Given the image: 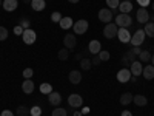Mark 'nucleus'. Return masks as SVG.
Here are the masks:
<instances>
[{
    "instance_id": "16",
    "label": "nucleus",
    "mask_w": 154,
    "mask_h": 116,
    "mask_svg": "<svg viewBox=\"0 0 154 116\" xmlns=\"http://www.w3.org/2000/svg\"><path fill=\"white\" fill-rule=\"evenodd\" d=\"M17 5H19V0H3V9L8 12L17 9Z\"/></svg>"
},
{
    "instance_id": "44",
    "label": "nucleus",
    "mask_w": 154,
    "mask_h": 116,
    "mask_svg": "<svg viewBox=\"0 0 154 116\" xmlns=\"http://www.w3.org/2000/svg\"><path fill=\"white\" fill-rule=\"evenodd\" d=\"M0 116H14V113H12L11 110H3L2 113H0Z\"/></svg>"
},
{
    "instance_id": "3",
    "label": "nucleus",
    "mask_w": 154,
    "mask_h": 116,
    "mask_svg": "<svg viewBox=\"0 0 154 116\" xmlns=\"http://www.w3.org/2000/svg\"><path fill=\"white\" fill-rule=\"evenodd\" d=\"M145 31L143 30H137L134 34H131V40H130V44L133 45V47H140L143 44V40H145Z\"/></svg>"
},
{
    "instance_id": "24",
    "label": "nucleus",
    "mask_w": 154,
    "mask_h": 116,
    "mask_svg": "<svg viewBox=\"0 0 154 116\" xmlns=\"http://www.w3.org/2000/svg\"><path fill=\"white\" fill-rule=\"evenodd\" d=\"M143 31H145V34H146V36L154 37V23H152V22H146V23H145Z\"/></svg>"
},
{
    "instance_id": "43",
    "label": "nucleus",
    "mask_w": 154,
    "mask_h": 116,
    "mask_svg": "<svg viewBox=\"0 0 154 116\" xmlns=\"http://www.w3.org/2000/svg\"><path fill=\"white\" fill-rule=\"evenodd\" d=\"M131 51H133V53H134L136 56H139L140 53H142V50H140V47H133V48H131Z\"/></svg>"
},
{
    "instance_id": "6",
    "label": "nucleus",
    "mask_w": 154,
    "mask_h": 116,
    "mask_svg": "<svg viewBox=\"0 0 154 116\" xmlns=\"http://www.w3.org/2000/svg\"><path fill=\"white\" fill-rule=\"evenodd\" d=\"M22 39H23V42L26 44V45H32V44L35 42V39H37V34H35L34 30L29 28V30H25V31H23Z\"/></svg>"
},
{
    "instance_id": "33",
    "label": "nucleus",
    "mask_w": 154,
    "mask_h": 116,
    "mask_svg": "<svg viewBox=\"0 0 154 116\" xmlns=\"http://www.w3.org/2000/svg\"><path fill=\"white\" fill-rule=\"evenodd\" d=\"M62 20V14L59 11H56V12H53V14H51V22H54V23H59Z\"/></svg>"
},
{
    "instance_id": "48",
    "label": "nucleus",
    "mask_w": 154,
    "mask_h": 116,
    "mask_svg": "<svg viewBox=\"0 0 154 116\" xmlns=\"http://www.w3.org/2000/svg\"><path fill=\"white\" fill-rule=\"evenodd\" d=\"M72 116H82V111H74Z\"/></svg>"
},
{
    "instance_id": "4",
    "label": "nucleus",
    "mask_w": 154,
    "mask_h": 116,
    "mask_svg": "<svg viewBox=\"0 0 154 116\" xmlns=\"http://www.w3.org/2000/svg\"><path fill=\"white\" fill-rule=\"evenodd\" d=\"M117 31H119V27L116 23H106L105 25V28H103V36L106 39H114V37H117Z\"/></svg>"
},
{
    "instance_id": "31",
    "label": "nucleus",
    "mask_w": 154,
    "mask_h": 116,
    "mask_svg": "<svg viewBox=\"0 0 154 116\" xmlns=\"http://www.w3.org/2000/svg\"><path fill=\"white\" fill-rule=\"evenodd\" d=\"M29 114L31 116H40L42 114V108L38 107V105H34L32 108H29Z\"/></svg>"
},
{
    "instance_id": "21",
    "label": "nucleus",
    "mask_w": 154,
    "mask_h": 116,
    "mask_svg": "<svg viewBox=\"0 0 154 116\" xmlns=\"http://www.w3.org/2000/svg\"><path fill=\"white\" fill-rule=\"evenodd\" d=\"M119 9H120V12H123V14H130L131 9H133V3L123 0V2H120V5H119Z\"/></svg>"
},
{
    "instance_id": "42",
    "label": "nucleus",
    "mask_w": 154,
    "mask_h": 116,
    "mask_svg": "<svg viewBox=\"0 0 154 116\" xmlns=\"http://www.w3.org/2000/svg\"><path fill=\"white\" fill-rule=\"evenodd\" d=\"M100 62H102V60H100V57H99V56H94V57L91 59V63H93V65H99Z\"/></svg>"
},
{
    "instance_id": "54",
    "label": "nucleus",
    "mask_w": 154,
    "mask_h": 116,
    "mask_svg": "<svg viewBox=\"0 0 154 116\" xmlns=\"http://www.w3.org/2000/svg\"><path fill=\"white\" fill-rule=\"evenodd\" d=\"M152 23H154V17H152Z\"/></svg>"
},
{
    "instance_id": "51",
    "label": "nucleus",
    "mask_w": 154,
    "mask_h": 116,
    "mask_svg": "<svg viewBox=\"0 0 154 116\" xmlns=\"http://www.w3.org/2000/svg\"><path fill=\"white\" fill-rule=\"evenodd\" d=\"M151 62H152V65H154V54L151 56Z\"/></svg>"
},
{
    "instance_id": "22",
    "label": "nucleus",
    "mask_w": 154,
    "mask_h": 116,
    "mask_svg": "<svg viewBox=\"0 0 154 116\" xmlns=\"http://www.w3.org/2000/svg\"><path fill=\"white\" fill-rule=\"evenodd\" d=\"M59 25H60V28H63V30H69L72 25H74V22H72L71 17H62V20L59 22Z\"/></svg>"
},
{
    "instance_id": "36",
    "label": "nucleus",
    "mask_w": 154,
    "mask_h": 116,
    "mask_svg": "<svg viewBox=\"0 0 154 116\" xmlns=\"http://www.w3.org/2000/svg\"><path fill=\"white\" fill-rule=\"evenodd\" d=\"M8 39V30L5 27H0V40H6Z\"/></svg>"
},
{
    "instance_id": "53",
    "label": "nucleus",
    "mask_w": 154,
    "mask_h": 116,
    "mask_svg": "<svg viewBox=\"0 0 154 116\" xmlns=\"http://www.w3.org/2000/svg\"><path fill=\"white\" fill-rule=\"evenodd\" d=\"M125 2H131V0H125Z\"/></svg>"
},
{
    "instance_id": "17",
    "label": "nucleus",
    "mask_w": 154,
    "mask_h": 116,
    "mask_svg": "<svg viewBox=\"0 0 154 116\" xmlns=\"http://www.w3.org/2000/svg\"><path fill=\"white\" fill-rule=\"evenodd\" d=\"M22 90H23V93H26V95H31L34 92V82L31 79H25L23 84H22Z\"/></svg>"
},
{
    "instance_id": "45",
    "label": "nucleus",
    "mask_w": 154,
    "mask_h": 116,
    "mask_svg": "<svg viewBox=\"0 0 154 116\" xmlns=\"http://www.w3.org/2000/svg\"><path fill=\"white\" fill-rule=\"evenodd\" d=\"M122 116H133V113L128 111V110H125V111H122Z\"/></svg>"
},
{
    "instance_id": "34",
    "label": "nucleus",
    "mask_w": 154,
    "mask_h": 116,
    "mask_svg": "<svg viewBox=\"0 0 154 116\" xmlns=\"http://www.w3.org/2000/svg\"><path fill=\"white\" fill-rule=\"evenodd\" d=\"M19 25H20L23 30H29L31 22H29V19H25V17H23V19H20V23H19Z\"/></svg>"
},
{
    "instance_id": "15",
    "label": "nucleus",
    "mask_w": 154,
    "mask_h": 116,
    "mask_svg": "<svg viewBox=\"0 0 154 116\" xmlns=\"http://www.w3.org/2000/svg\"><path fill=\"white\" fill-rule=\"evenodd\" d=\"M88 51L91 54H99L102 51V47H100V42L99 40H91L88 44Z\"/></svg>"
},
{
    "instance_id": "10",
    "label": "nucleus",
    "mask_w": 154,
    "mask_h": 116,
    "mask_svg": "<svg viewBox=\"0 0 154 116\" xmlns=\"http://www.w3.org/2000/svg\"><path fill=\"white\" fill-rule=\"evenodd\" d=\"M63 45H65V48H68V50H72V48L77 45V37H75V34H66L65 39H63Z\"/></svg>"
},
{
    "instance_id": "35",
    "label": "nucleus",
    "mask_w": 154,
    "mask_h": 116,
    "mask_svg": "<svg viewBox=\"0 0 154 116\" xmlns=\"http://www.w3.org/2000/svg\"><path fill=\"white\" fill-rule=\"evenodd\" d=\"M125 57H126L128 60H130L131 63H133V62H134V60L137 59V56H136V54L133 53V51H131V50H128V51H126V53H125Z\"/></svg>"
},
{
    "instance_id": "18",
    "label": "nucleus",
    "mask_w": 154,
    "mask_h": 116,
    "mask_svg": "<svg viewBox=\"0 0 154 116\" xmlns=\"http://www.w3.org/2000/svg\"><path fill=\"white\" fill-rule=\"evenodd\" d=\"M133 102H134L137 107H145L148 104V99L143 95H136V96H133Z\"/></svg>"
},
{
    "instance_id": "27",
    "label": "nucleus",
    "mask_w": 154,
    "mask_h": 116,
    "mask_svg": "<svg viewBox=\"0 0 154 116\" xmlns=\"http://www.w3.org/2000/svg\"><path fill=\"white\" fill-rule=\"evenodd\" d=\"M139 59H140V62H149V60H151V54H149V51H148V50H143L142 53L139 54Z\"/></svg>"
},
{
    "instance_id": "30",
    "label": "nucleus",
    "mask_w": 154,
    "mask_h": 116,
    "mask_svg": "<svg viewBox=\"0 0 154 116\" xmlns=\"http://www.w3.org/2000/svg\"><path fill=\"white\" fill-rule=\"evenodd\" d=\"M106 5H108V8L112 11H116V8H119V5H120V2L119 0H106Z\"/></svg>"
},
{
    "instance_id": "39",
    "label": "nucleus",
    "mask_w": 154,
    "mask_h": 116,
    "mask_svg": "<svg viewBox=\"0 0 154 116\" xmlns=\"http://www.w3.org/2000/svg\"><path fill=\"white\" fill-rule=\"evenodd\" d=\"M23 31H25V30L20 27V25H16V27H14V34H16V36H22Z\"/></svg>"
},
{
    "instance_id": "47",
    "label": "nucleus",
    "mask_w": 154,
    "mask_h": 116,
    "mask_svg": "<svg viewBox=\"0 0 154 116\" xmlns=\"http://www.w3.org/2000/svg\"><path fill=\"white\" fill-rule=\"evenodd\" d=\"M130 81H131V82H137V76H131Z\"/></svg>"
},
{
    "instance_id": "9",
    "label": "nucleus",
    "mask_w": 154,
    "mask_h": 116,
    "mask_svg": "<svg viewBox=\"0 0 154 116\" xmlns=\"http://www.w3.org/2000/svg\"><path fill=\"white\" fill-rule=\"evenodd\" d=\"M117 39L122 44H128L131 40V33L128 31V28H119L117 31Z\"/></svg>"
},
{
    "instance_id": "37",
    "label": "nucleus",
    "mask_w": 154,
    "mask_h": 116,
    "mask_svg": "<svg viewBox=\"0 0 154 116\" xmlns=\"http://www.w3.org/2000/svg\"><path fill=\"white\" fill-rule=\"evenodd\" d=\"M99 57H100L102 62H106V60H109V53H108V51H100Z\"/></svg>"
},
{
    "instance_id": "50",
    "label": "nucleus",
    "mask_w": 154,
    "mask_h": 116,
    "mask_svg": "<svg viewBox=\"0 0 154 116\" xmlns=\"http://www.w3.org/2000/svg\"><path fill=\"white\" fill-rule=\"evenodd\" d=\"M22 2H23V3H26V5H28V3H31V2H32V0H22Z\"/></svg>"
},
{
    "instance_id": "12",
    "label": "nucleus",
    "mask_w": 154,
    "mask_h": 116,
    "mask_svg": "<svg viewBox=\"0 0 154 116\" xmlns=\"http://www.w3.org/2000/svg\"><path fill=\"white\" fill-rule=\"evenodd\" d=\"M68 79H69V82H71L72 85L80 84V82H82V73H80V71H77V70H72V71H69Z\"/></svg>"
},
{
    "instance_id": "14",
    "label": "nucleus",
    "mask_w": 154,
    "mask_h": 116,
    "mask_svg": "<svg viewBox=\"0 0 154 116\" xmlns=\"http://www.w3.org/2000/svg\"><path fill=\"white\" fill-rule=\"evenodd\" d=\"M130 71H131L133 76H140V74H142V71H143L142 63H140L139 60H134V62L131 63V67H130Z\"/></svg>"
},
{
    "instance_id": "20",
    "label": "nucleus",
    "mask_w": 154,
    "mask_h": 116,
    "mask_svg": "<svg viewBox=\"0 0 154 116\" xmlns=\"http://www.w3.org/2000/svg\"><path fill=\"white\" fill-rule=\"evenodd\" d=\"M142 74H143L145 79H148V81L154 79V65H146V67L143 68Z\"/></svg>"
},
{
    "instance_id": "19",
    "label": "nucleus",
    "mask_w": 154,
    "mask_h": 116,
    "mask_svg": "<svg viewBox=\"0 0 154 116\" xmlns=\"http://www.w3.org/2000/svg\"><path fill=\"white\" fill-rule=\"evenodd\" d=\"M31 6H32L34 11H43L45 6H46V0H32Z\"/></svg>"
},
{
    "instance_id": "1",
    "label": "nucleus",
    "mask_w": 154,
    "mask_h": 116,
    "mask_svg": "<svg viewBox=\"0 0 154 116\" xmlns=\"http://www.w3.org/2000/svg\"><path fill=\"white\" fill-rule=\"evenodd\" d=\"M116 25H117L119 28H130L133 25V19L130 14H123V12H120V14L116 17Z\"/></svg>"
},
{
    "instance_id": "46",
    "label": "nucleus",
    "mask_w": 154,
    "mask_h": 116,
    "mask_svg": "<svg viewBox=\"0 0 154 116\" xmlns=\"http://www.w3.org/2000/svg\"><path fill=\"white\" fill-rule=\"evenodd\" d=\"M82 113H83V114L89 113V107H83V108H82Z\"/></svg>"
},
{
    "instance_id": "55",
    "label": "nucleus",
    "mask_w": 154,
    "mask_h": 116,
    "mask_svg": "<svg viewBox=\"0 0 154 116\" xmlns=\"http://www.w3.org/2000/svg\"><path fill=\"white\" fill-rule=\"evenodd\" d=\"M0 5H2V0H0Z\"/></svg>"
},
{
    "instance_id": "7",
    "label": "nucleus",
    "mask_w": 154,
    "mask_h": 116,
    "mask_svg": "<svg viewBox=\"0 0 154 116\" xmlns=\"http://www.w3.org/2000/svg\"><path fill=\"white\" fill-rule=\"evenodd\" d=\"M99 20L103 23H109L112 20V11L109 8H102L99 11Z\"/></svg>"
},
{
    "instance_id": "25",
    "label": "nucleus",
    "mask_w": 154,
    "mask_h": 116,
    "mask_svg": "<svg viewBox=\"0 0 154 116\" xmlns=\"http://www.w3.org/2000/svg\"><path fill=\"white\" fill-rule=\"evenodd\" d=\"M93 67V63H91V59H89V57H83L82 60H80V68L82 70H89V68H91Z\"/></svg>"
},
{
    "instance_id": "8",
    "label": "nucleus",
    "mask_w": 154,
    "mask_h": 116,
    "mask_svg": "<svg viewBox=\"0 0 154 116\" xmlns=\"http://www.w3.org/2000/svg\"><path fill=\"white\" fill-rule=\"evenodd\" d=\"M131 76L133 74H131L130 68H122L120 71H117V81L122 82V84H126V82H130Z\"/></svg>"
},
{
    "instance_id": "13",
    "label": "nucleus",
    "mask_w": 154,
    "mask_h": 116,
    "mask_svg": "<svg viewBox=\"0 0 154 116\" xmlns=\"http://www.w3.org/2000/svg\"><path fill=\"white\" fill-rule=\"evenodd\" d=\"M48 101H49L51 105L59 107L60 102H62V96H60V93H57V92H51V93L48 95Z\"/></svg>"
},
{
    "instance_id": "5",
    "label": "nucleus",
    "mask_w": 154,
    "mask_h": 116,
    "mask_svg": "<svg viewBox=\"0 0 154 116\" xmlns=\"http://www.w3.org/2000/svg\"><path fill=\"white\" fill-rule=\"evenodd\" d=\"M68 104H69V107H72V108H80V107L83 105V99H82L80 95L72 93V95L68 96Z\"/></svg>"
},
{
    "instance_id": "29",
    "label": "nucleus",
    "mask_w": 154,
    "mask_h": 116,
    "mask_svg": "<svg viewBox=\"0 0 154 116\" xmlns=\"http://www.w3.org/2000/svg\"><path fill=\"white\" fill-rule=\"evenodd\" d=\"M29 114V108L25 107V105H20L17 107V116H28Z\"/></svg>"
},
{
    "instance_id": "49",
    "label": "nucleus",
    "mask_w": 154,
    "mask_h": 116,
    "mask_svg": "<svg viewBox=\"0 0 154 116\" xmlns=\"http://www.w3.org/2000/svg\"><path fill=\"white\" fill-rule=\"evenodd\" d=\"M68 2H69V3H79L80 0H68Z\"/></svg>"
},
{
    "instance_id": "28",
    "label": "nucleus",
    "mask_w": 154,
    "mask_h": 116,
    "mask_svg": "<svg viewBox=\"0 0 154 116\" xmlns=\"http://www.w3.org/2000/svg\"><path fill=\"white\" fill-rule=\"evenodd\" d=\"M68 56H69V50H68V48H62L59 53H57V57H59L60 60H66Z\"/></svg>"
},
{
    "instance_id": "41",
    "label": "nucleus",
    "mask_w": 154,
    "mask_h": 116,
    "mask_svg": "<svg viewBox=\"0 0 154 116\" xmlns=\"http://www.w3.org/2000/svg\"><path fill=\"white\" fill-rule=\"evenodd\" d=\"M137 3L142 6V8H146L149 5V0H137Z\"/></svg>"
},
{
    "instance_id": "11",
    "label": "nucleus",
    "mask_w": 154,
    "mask_h": 116,
    "mask_svg": "<svg viewBox=\"0 0 154 116\" xmlns=\"http://www.w3.org/2000/svg\"><path fill=\"white\" fill-rule=\"evenodd\" d=\"M137 20H139V23H146V22H149V12H148V9L146 8H140V9H137Z\"/></svg>"
},
{
    "instance_id": "26",
    "label": "nucleus",
    "mask_w": 154,
    "mask_h": 116,
    "mask_svg": "<svg viewBox=\"0 0 154 116\" xmlns=\"http://www.w3.org/2000/svg\"><path fill=\"white\" fill-rule=\"evenodd\" d=\"M51 92H53V87H51V84H48V82L40 84V93H42V95H49Z\"/></svg>"
},
{
    "instance_id": "40",
    "label": "nucleus",
    "mask_w": 154,
    "mask_h": 116,
    "mask_svg": "<svg viewBox=\"0 0 154 116\" xmlns=\"http://www.w3.org/2000/svg\"><path fill=\"white\" fill-rule=\"evenodd\" d=\"M122 65H123V68H130V67H131V62L123 56V57H122Z\"/></svg>"
},
{
    "instance_id": "52",
    "label": "nucleus",
    "mask_w": 154,
    "mask_h": 116,
    "mask_svg": "<svg viewBox=\"0 0 154 116\" xmlns=\"http://www.w3.org/2000/svg\"><path fill=\"white\" fill-rule=\"evenodd\" d=\"M151 9H152V11H154V2H152V3H151Z\"/></svg>"
},
{
    "instance_id": "38",
    "label": "nucleus",
    "mask_w": 154,
    "mask_h": 116,
    "mask_svg": "<svg viewBox=\"0 0 154 116\" xmlns=\"http://www.w3.org/2000/svg\"><path fill=\"white\" fill-rule=\"evenodd\" d=\"M32 70L31 68H25L23 70V77H25V79H31V77H32Z\"/></svg>"
},
{
    "instance_id": "2",
    "label": "nucleus",
    "mask_w": 154,
    "mask_h": 116,
    "mask_svg": "<svg viewBox=\"0 0 154 116\" xmlns=\"http://www.w3.org/2000/svg\"><path fill=\"white\" fill-rule=\"evenodd\" d=\"M88 27H89V25H88V20H85V19L74 22V25H72L74 34H77V36H82V34H85V33L88 31Z\"/></svg>"
},
{
    "instance_id": "23",
    "label": "nucleus",
    "mask_w": 154,
    "mask_h": 116,
    "mask_svg": "<svg viewBox=\"0 0 154 116\" xmlns=\"http://www.w3.org/2000/svg\"><path fill=\"white\" fill-rule=\"evenodd\" d=\"M133 102V95L131 93H123L120 96V104L122 105H128V104H131Z\"/></svg>"
},
{
    "instance_id": "32",
    "label": "nucleus",
    "mask_w": 154,
    "mask_h": 116,
    "mask_svg": "<svg viewBox=\"0 0 154 116\" xmlns=\"http://www.w3.org/2000/svg\"><path fill=\"white\" fill-rule=\"evenodd\" d=\"M66 114H68V113H66L65 108H60V107H59V108H54V110H53V114H51V116H66Z\"/></svg>"
}]
</instances>
